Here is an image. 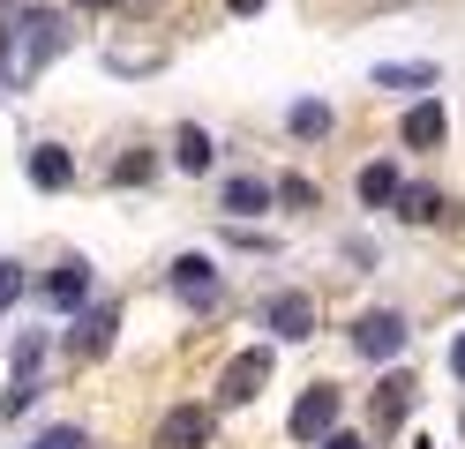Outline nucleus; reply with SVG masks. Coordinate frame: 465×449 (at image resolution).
Returning a JSON list of instances; mask_svg holds the SVG:
<instances>
[{
	"label": "nucleus",
	"instance_id": "obj_1",
	"mask_svg": "<svg viewBox=\"0 0 465 449\" xmlns=\"http://www.w3.org/2000/svg\"><path fill=\"white\" fill-rule=\"evenodd\" d=\"M8 45H15V53H8V75H38L45 60L68 45V15H61V8H23L15 30H8Z\"/></svg>",
	"mask_w": 465,
	"mask_h": 449
},
{
	"label": "nucleus",
	"instance_id": "obj_2",
	"mask_svg": "<svg viewBox=\"0 0 465 449\" xmlns=\"http://www.w3.org/2000/svg\"><path fill=\"white\" fill-rule=\"evenodd\" d=\"M263 329H278L285 345H308L315 337V299L308 292H271L263 299Z\"/></svg>",
	"mask_w": 465,
	"mask_h": 449
},
{
	"label": "nucleus",
	"instance_id": "obj_3",
	"mask_svg": "<svg viewBox=\"0 0 465 449\" xmlns=\"http://www.w3.org/2000/svg\"><path fill=\"white\" fill-rule=\"evenodd\" d=\"M331 427H338V389L308 382L301 405H293V442H331Z\"/></svg>",
	"mask_w": 465,
	"mask_h": 449
},
{
	"label": "nucleus",
	"instance_id": "obj_4",
	"mask_svg": "<svg viewBox=\"0 0 465 449\" xmlns=\"http://www.w3.org/2000/svg\"><path fill=\"white\" fill-rule=\"evenodd\" d=\"M158 449H211V405H173L158 419Z\"/></svg>",
	"mask_w": 465,
	"mask_h": 449
},
{
	"label": "nucleus",
	"instance_id": "obj_5",
	"mask_svg": "<svg viewBox=\"0 0 465 449\" xmlns=\"http://www.w3.org/2000/svg\"><path fill=\"white\" fill-rule=\"evenodd\" d=\"M263 382H271V345H255V352H241V359L218 375V397H225V405H248Z\"/></svg>",
	"mask_w": 465,
	"mask_h": 449
},
{
	"label": "nucleus",
	"instance_id": "obj_6",
	"mask_svg": "<svg viewBox=\"0 0 465 449\" xmlns=\"http://www.w3.org/2000/svg\"><path fill=\"white\" fill-rule=\"evenodd\" d=\"M353 352H361V359H391V352H405V315H383V307L361 315V322H353Z\"/></svg>",
	"mask_w": 465,
	"mask_h": 449
},
{
	"label": "nucleus",
	"instance_id": "obj_7",
	"mask_svg": "<svg viewBox=\"0 0 465 449\" xmlns=\"http://www.w3.org/2000/svg\"><path fill=\"white\" fill-rule=\"evenodd\" d=\"M113 322H121V307H113V299H98L91 315H75V329H68V352H75V359H105V345H113Z\"/></svg>",
	"mask_w": 465,
	"mask_h": 449
},
{
	"label": "nucleus",
	"instance_id": "obj_8",
	"mask_svg": "<svg viewBox=\"0 0 465 449\" xmlns=\"http://www.w3.org/2000/svg\"><path fill=\"white\" fill-rule=\"evenodd\" d=\"M173 292H181L188 307H218V262L211 255H181L173 262Z\"/></svg>",
	"mask_w": 465,
	"mask_h": 449
},
{
	"label": "nucleus",
	"instance_id": "obj_9",
	"mask_svg": "<svg viewBox=\"0 0 465 449\" xmlns=\"http://www.w3.org/2000/svg\"><path fill=\"white\" fill-rule=\"evenodd\" d=\"M398 135H405V150H435V142L450 135V112H443V98H420L413 112H405V128H398Z\"/></svg>",
	"mask_w": 465,
	"mask_h": 449
},
{
	"label": "nucleus",
	"instance_id": "obj_10",
	"mask_svg": "<svg viewBox=\"0 0 465 449\" xmlns=\"http://www.w3.org/2000/svg\"><path fill=\"white\" fill-rule=\"evenodd\" d=\"M398 195H405V180H398V165H391V158L361 165V202H368V210H391Z\"/></svg>",
	"mask_w": 465,
	"mask_h": 449
},
{
	"label": "nucleus",
	"instance_id": "obj_11",
	"mask_svg": "<svg viewBox=\"0 0 465 449\" xmlns=\"http://www.w3.org/2000/svg\"><path fill=\"white\" fill-rule=\"evenodd\" d=\"M45 299L53 307H83V299H91V262H61L45 278Z\"/></svg>",
	"mask_w": 465,
	"mask_h": 449
},
{
	"label": "nucleus",
	"instance_id": "obj_12",
	"mask_svg": "<svg viewBox=\"0 0 465 449\" xmlns=\"http://www.w3.org/2000/svg\"><path fill=\"white\" fill-rule=\"evenodd\" d=\"M23 165H31V180H38V188H68V180H75V165H68V150H61V142H38Z\"/></svg>",
	"mask_w": 465,
	"mask_h": 449
},
{
	"label": "nucleus",
	"instance_id": "obj_13",
	"mask_svg": "<svg viewBox=\"0 0 465 449\" xmlns=\"http://www.w3.org/2000/svg\"><path fill=\"white\" fill-rule=\"evenodd\" d=\"M232 218H255V210H271V180H225V195H218Z\"/></svg>",
	"mask_w": 465,
	"mask_h": 449
},
{
	"label": "nucleus",
	"instance_id": "obj_14",
	"mask_svg": "<svg viewBox=\"0 0 465 449\" xmlns=\"http://www.w3.org/2000/svg\"><path fill=\"white\" fill-rule=\"evenodd\" d=\"M173 158H181V172H211V135H203L195 120H181V135H173Z\"/></svg>",
	"mask_w": 465,
	"mask_h": 449
},
{
	"label": "nucleus",
	"instance_id": "obj_15",
	"mask_svg": "<svg viewBox=\"0 0 465 449\" xmlns=\"http://www.w3.org/2000/svg\"><path fill=\"white\" fill-rule=\"evenodd\" d=\"M285 128H293L301 142H315V135H331V105H323V98H301L293 112H285Z\"/></svg>",
	"mask_w": 465,
	"mask_h": 449
},
{
	"label": "nucleus",
	"instance_id": "obj_16",
	"mask_svg": "<svg viewBox=\"0 0 465 449\" xmlns=\"http://www.w3.org/2000/svg\"><path fill=\"white\" fill-rule=\"evenodd\" d=\"M405 405H413V382H405V375H391L383 389H375V419H383V427H398Z\"/></svg>",
	"mask_w": 465,
	"mask_h": 449
},
{
	"label": "nucleus",
	"instance_id": "obj_17",
	"mask_svg": "<svg viewBox=\"0 0 465 449\" xmlns=\"http://www.w3.org/2000/svg\"><path fill=\"white\" fill-rule=\"evenodd\" d=\"M375 83H383V90H420V83H435V68H428V60H398V68L383 60V68H375Z\"/></svg>",
	"mask_w": 465,
	"mask_h": 449
},
{
	"label": "nucleus",
	"instance_id": "obj_18",
	"mask_svg": "<svg viewBox=\"0 0 465 449\" xmlns=\"http://www.w3.org/2000/svg\"><path fill=\"white\" fill-rule=\"evenodd\" d=\"M398 202H405V218H413V225H435V218H443V195H435V188H405Z\"/></svg>",
	"mask_w": 465,
	"mask_h": 449
},
{
	"label": "nucleus",
	"instance_id": "obj_19",
	"mask_svg": "<svg viewBox=\"0 0 465 449\" xmlns=\"http://www.w3.org/2000/svg\"><path fill=\"white\" fill-rule=\"evenodd\" d=\"M151 172H158V158H151V150H128V158L113 165V180H121V188H143Z\"/></svg>",
	"mask_w": 465,
	"mask_h": 449
},
{
	"label": "nucleus",
	"instance_id": "obj_20",
	"mask_svg": "<svg viewBox=\"0 0 465 449\" xmlns=\"http://www.w3.org/2000/svg\"><path fill=\"white\" fill-rule=\"evenodd\" d=\"M31 449H91V442H83V427H45Z\"/></svg>",
	"mask_w": 465,
	"mask_h": 449
},
{
	"label": "nucleus",
	"instance_id": "obj_21",
	"mask_svg": "<svg viewBox=\"0 0 465 449\" xmlns=\"http://www.w3.org/2000/svg\"><path fill=\"white\" fill-rule=\"evenodd\" d=\"M15 292H23V269H15V262H0V315L15 307Z\"/></svg>",
	"mask_w": 465,
	"mask_h": 449
},
{
	"label": "nucleus",
	"instance_id": "obj_22",
	"mask_svg": "<svg viewBox=\"0 0 465 449\" xmlns=\"http://www.w3.org/2000/svg\"><path fill=\"white\" fill-rule=\"evenodd\" d=\"M278 195L293 202V210H315V188H308V180H278Z\"/></svg>",
	"mask_w": 465,
	"mask_h": 449
},
{
	"label": "nucleus",
	"instance_id": "obj_23",
	"mask_svg": "<svg viewBox=\"0 0 465 449\" xmlns=\"http://www.w3.org/2000/svg\"><path fill=\"white\" fill-rule=\"evenodd\" d=\"M450 375H458V382H465V337H458V345H450Z\"/></svg>",
	"mask_w": 465,
	"mask_h": 449
},
{
	"label": "nucleus",
	"instance_id": "obj_24",
	"mask_svg": "<svg viewBox=\"0 0 465 449\" xmlns=\"http://www.w3.org/2000/svg\"><path fill=\"white\" fill-rule=\"evenodd\" d=\"M225 8H232V15H255V8H263V0H225Z\"/></svg>",
	"mask_w": 465,
	"mask_h": 449
},
{
	"label": "nucleus",
	"instance_id": "obj_25",
	"mask_svg": "<svg viewBox=\"0 0 465 449\" xmlns=\"http://www.w3.org/2000/svg\"><path fill=\"white\" fill-rule=\"evenodd\" d=\"M323 449H361V442H353V434H331V442H323Z\"/></svg>",
	"mask_w": 465,
	"mask_h": 449
},
{
	"label": "nucleus",
	"instance_id": "obj_26",
	"mask_svg": "<svg viewBox=\"0 0 465 449\" xmlns=\"http://www.w3.org/2000/svg\"><path fill=\"white\" fill-rule=\"evenodd\" d=\"M75 8H113V0H75Z\"/></svg>",
	"mask_w": 465,
	"mask_h": 449
}]
</instances>
